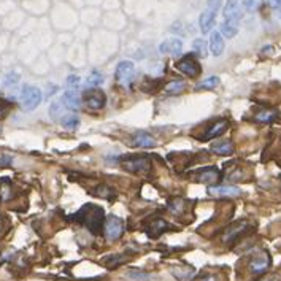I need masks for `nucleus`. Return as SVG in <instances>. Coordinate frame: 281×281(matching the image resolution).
Listing matches in <instances>:
<instances>
[{
	"instance_id": "nucleus-3",
	"label": "nucleus",
	"mask_w": 281,
	"mask_h": 281,
	"mask_svg": "<svg viewBox=\"0 0 281 281\" xmlns=\"http://www.w3.org/2000/svg\"><path fill=\"white\" fill-rule=\"evenodd\" d=\"M121 165L130 173H146L151 168V162L146 156H127L121 159Z\"/></svg>"
},
{
	"instance_id": "nucleus-7",
	"label": "nucleus",
	"mask_w": 281,
	"mask_h": 281,
	"mask_svg": "<svg viewBox=\"0 0 281 281\" xmlns=\"http://www.w3.org/2000/svg\"><path fill=\"white\" fill-rule=\"evenodd\" d=\"M83 102L89 110H102L107 104V96L102 89H87L83 92Z\"/></svg>"
},
{
	"instance_id": "nucleus-25",
	"label": "nucleus",
	"mask_w": 281,
	"mask_h": 281,
	"mask_svg": "<svg viewBox=\"0 0 281 281\" xmlns=\"http://www.w3.org/2000/svg\"><path fill=\"white\" fill-rule=\"evenodd\" d=\"M193 49H194V54L199 57H207L208 56V45L204 38H196L193 42Z\"/></svg>"
},
{
	"instance_id": "nucleus-40",
	"label": "nucleus",
	"mask_w": 281,
	"mask_h": 281,
	"mask_svg": "<svg viewBox=\"0 0 281 281\" xmlns=\"http://www.w3.org/2000/svg\"><path fill=\"white\" fill-rule=\"evenodd\" d=\"M259 281H275L273 276H265V278H260Z\"/></svg>"
},
{
	"instance_id": "nucleus-24",
	"label": "nucleus",
	"mask_w": 281,
	"mask_h": 281,
	"mask_svg": "<svg viewBox=\"0 0 281 281\" xmlns=\"http://www.w3.org/2000/svg\"><path fill=\"white\" fill-rule=\"evenodd\" d=\"M65 115V108L61 102H53L51 107H49V116H51L53 121L59 123L62 119V116Z\"/></svg>"
},
{
	"instance_id": "nucleus-13",
	"label": "nucleus",
	"mask_w": 281,
	"mask_h": 281,
	"mask_svg": "<svg viewBox=\"0 0 281 281\" xmlns=\"http://www.w3.org/2000/svg\"><path fill=\"white\" fill-rule=\"evenodd\" d=\"M132 145L148 149V148H154L157 145V142L151 134L145 132V130H137V132L132 135Z\"/></svg>"
},
{
	"instance_id": "nucleus-17",
	"label": "nucleus",
	"mask_w": 281,
	"mask_h": 281,
	"mask_svg": "<svg viewBox=\"0 0 281 281\" xmlns=\"http://www.w3.org/2000/svg\"><path fill=\"white\" fill-rule=\"evenodd\" d=\"M208 193L215 197H237L242 194V191L235 186H212L208 189Z\"/></svg>"
},
{
	"instance_id": "nucleus-28",
	"label": "nucleus",
	"mask_w": 281,
	"mask_h": 281,
	"mask_svg": "<svg viewBox=\"0 0 281 281\" xmlns=\"http://www.w3.org/2000/svg\"><path fill=\"white\" fill-rule=\"evenodd\" d=\"M219 78L218 76H210V78H207V79H204L202 83H199L197 86H196V89L197 91H207V89H215L216 86H219Z\"/></svg>"
},
{
	"instance_id": "nucleus-19",
	"label": "nucleus",
	"mask_w": 281,
	"mask_h": 281,
	"mask_svg": "<svg viewBox=\"0 0 281 281\" xmlns=\"http://www.w3.org/2000/svg\"><path fill=\"white\" fill-rule=\"evenodd\" d=\"M165 230H168V224L165 223L164 219H154L151 224H149L148 227H146V232H148V235L149 237H153V238H157V237H160L162 235Z\"/></svg>"
},
{
	"instance_id": "nucleus-14",
	"label": "nucleus",
	"mask_w": 281,
	"mask_h": 281,
	"mask_svg": "<svg viewBox=\"0 0 281 281\" xmlns=\"http://www.w3.org/2000/svg\"><path fill=\"white\" fill-rule=\"evenodd\" d=\"M242 16H243L242 8H240V4L237 0H227V4L224 7V21L238 23Z\"/></svg>"
},
{
	"instance_id": "nucleus-35",
	"label": "nucleus",
	"mask_w": 281,
	"mask_h": 281,
	"mask_svg": "<svg viewBox=\"0 0 281 281\" xmlns=\"http://www.w3.org/2000/svg\"><path fill=\"white\" fill-rule=\"evenodd\" d=\"M170 31H172L173 34H179V35H184L186 34V31H184V26L179 23V21H176V23H173V26L170 27Z\"/></svg>"
},
{
	"instance_id": "nucleus-27",
	"label": "nucleus",
	"mask_w": 281,
	"mask_h": 281,
	"mask_svg": "<svg viewBox=\"0 0 281 281\" xmlns=\"http://www.w3.org/2000/svg\"><path fill=\"white\" fill-rule=\"evenodd\" d=\"M59 123H61L62 127H65V129H76L79 126V118L73 113H65Z\"/></svg>"
},
{
	"instance_id": "nucleus-9",
	"label": "nucleus",
	"mask_w": 281,
	"mask_h": 281,
	"mask_svg": "<svg viewBox=\"0 0 281 281\" xmlns=\"http://www.w3.org/2000/svg\"><path fill=\"white\" fill-rule=\"evenodd\" d=\"M59 102H61L68 112H78V110L81 108V97L76 92V89H68V91H65Z\"/></svg>"
},
{
	"instance_id": "nucleus-29",
	"label": "nucleus",
	"mask_w": 281,
	"mask_h": 281,
	"mask_svg": "<svg viewBox=\"0 0 281 281\" xmlns=\"http://www.w3.org/2000/svg\"><path fill=\"white\" fill-rule=\"evenodd\" d=\"M94 194H96L97 197L108 199V200H112V199L116 196L115 191H113L112 188H110V186H107V184H100V186H97L96 191H94Z\"/></svg>"
},
{
	"instance_id": "nucleus-41",
	"label": "nucleus",
	"mask_w": 281,
	"mask_h": 281,
	"mask_svg": "<svg viewBox=\"0 0 281 281\" xmlns=\"http://www.w3.org/2000/svg\"><path fill=\"white\" fill-rule=\"evenodd\" d=\"M278 15H279V19H281V10H279V13H278Z\"/></svg>"
},
{
	"instance_id": "nucleus-5",
	"label": "nucleus",
	"mask_w": 281,
	"mask_h": 281,
	"mask_svg": "<svg viewBox=\"0 0 281 281\" xmlns=\"http://www.w3.org/2000/svg\"><path fill=\"white\" fill-rule=\"evenodd\" d=\"M176 68L189 78H197L200 72H202V67H200L199 61L196 59V54H188L183 59H179L176 62Z\"/></svg>"
},
{
	"instance_id": "nucleus-22",
	"label": "nucleus",
	"mask_w": 281,
	"mask_h": 281,
	"mask_svg": "<svg viewBox=\"0 0 281 281\" xmlns=\"http://www.w3.org/2000/svg\"><path fill=\"white\" fill-rule=\"evenodd\" d=\"M102 83H104V75L100 73L99 70H91V73L86 76L84 86L87 89H94V87H99Z\"/></svg>"
},
{
	"instance_id": "nucleus-8",
	"label": "nucleus",
	"mask_w": 281,
	"mask_h": 281,
	"mask_svg": "<svg viewBox=\"0 0 281 281\" xmlns=\"http://www.w3.org/2000/svg\"><path fill=\"white\" fill-rule=\"evenodd\" d=\"M191 176L199 183L213 184L221 178V172L216 167H204V168H199V170H196V172H193Z\"/></svg>"
},
{
	"instance_id": "nucleus-16",
	"label": "nucleus",
	"mask_w": 281,
	"mask_h": 281,
	"mask_svg": "<svg viewBox=\"0 0 281 281\" xmlns=\"http://www.w3.org/2000/svg\"><path fill=\"white\" fill-rule=\"evenodd\" d=\"M224 37L221 35V32L212 31V34H210V51H212V54L215 57H219L224 53Z\"/></svg>"
},
{
	"instance_id": "nucleus-2",
	"label": "nucleus",
	"mask_w": 281,
	"mask_h": 281,
	"mask_svg": "<svg viewBox=\"0 0 281 281\" xmlns=\"http://www.w3.org/2000/svg\"><path fill=\"white\" fill-rule=\"evenodd\" d=\"M42 91L37 86H24L21 89V94H19V102H21V107L26 110V112H31V110H35L40 104H42Z\"/></svg>"
},
{
	"instance_id": "nucleus-21",
	"label": "nucleus",
	"mask_w": 281,
	"mask_h": 281,
	"mask_svg": "<svg viewBox=\"0 0 281 281\" xmlns=\"http://www.w3.org/2000/svg\"><path fill=\"white\" fill-rule=\"evenodd\" d=\"M254 118H256V121H259V123L270 124V123H273V121H276V119H278V113L275 112V110H259Z\"/></svg>"
},
{
	"instance_id": "nucleus-4",
	"label": "nucleus",
	"mask_w": 281,
	"mask_h": 281,
	"mask_svg": "<svg viewBox=\"0 0 281 281\" xmlns=\"http://www.w3.org/2000/svg\"><path fill=\"white\" fill-rule=\"evenodd\" d=\"M124 232V223L121 218H118L115 215L105 216L104 223V235L107 240H118Z\"/></svg>"
},
{
	"instance_id": "nucleus-11",
	"label": "nucleus",
	"mask_w": 281,
	"mask_h": 281,
	"mask_svg": "<svg viewBox=\"0 0 281 281\" xmlns=\"http://www.w3.org/2000/svg\"><path fill=\"white\" fill-rule=\"evenodd\" d=\"M246 229H248V224L245 223V221H240V223H235L232 226H229L226 230H224V234H223V242L224 243H230V242H235V240L246 232Z\"/></svg>"
},
{
	"instance_id": "nucleus-31",
	"label": "nucleus",
	"mask_w": 281,
	"mask_h": 281,
	"mask_svg": "<svg viewBox=\"0 0 281 281\" xmlns=\"http://www.w3.org/2000/svg\"><path fill=\"white\" fill-rule=\"evenodd\" d=\"M19 83V73H16V72H10V73H7L5 75V78H4V84L5 86H15V84H18Z\"/></svg>"
},
{
	"instance_id": "nucleus-20",
	"label": "nucleus",
	"mask_w": 281,
	"mask_h": 281,
	"mask_svg": "<svg viewBox=\"0 0 281 281\" xmlns=\"http://www.w3.org/2000/svg\"><path fill=\"white\" fill-rule=\"evenodd\" d=\"M212 153L221 154V156H229L234 153V143L229 142V140H221L212 145Z\"/></svg>"
},
{
	"instance_id": "nucleus-30",
	"label": "nucleus",
	"mask_w": 281,
	"mask_h": 281,
	"mask_svg": "<svg viewBox=\"0 0 281 281\" xmlns=\"http://www.w3.org/2000/svg\"><path fill=\"white\" fill-rule=\"evenodd\" d=\"M12 196V184L8 179H2L0 181V200H8Z\"/></svg>"
},
{
	"instance_id": "nucleus-12",
	"label": "nucleus",
	"mask_w": 281,
	"mask_h": 281,
	"mask_svg": "<svg viewBox=\"0 0 281 281\" xmlns=\"http://www.w3.org/2000/svg\"><path fill=\"white\" fill-rule=\"evenodd\" d=\"M229 127V123H227V119H219V121H216L215 124H212L208 129H207V132L200 137V140H204V142H207V140H213V138H218L223 135L226 130Z\"/></svg>"
},
{
	"instance_id": "nucleus-33",
	"label": "nucleus",
	"mask_w": 281,
	"mask_h": 281,
	"mask_svg": "<svg viewBox=\"0 0 281 281\" xmlns=\"http://www.w3.org/2000/svg\"><path fill=\"white\" fill-rule=\"evenodd\" d=\"M243 7L248 12H256L260 7V0H243Z\"/></svg>"
},
{
	"instance_id": "nucleus-6",
	"label": "nucleus",
	"mask_w": 281,
	"mask_h": 281,
	"mask_svg": "<svg viewBox=\"0 0 281 281\" xmlns=\"http://www.w3.org/2000/svg\"><path fill=\"white\" fill-rule=\"evenodd\" d=\"M115 78H116V81L119 84L129 86L135 78V64L130 62V61H121L116 65Z\"/></svg>"
},
{
	"instance_id": "nucleus-32",
	"label": "nucleus",
	"mask_w": 281,
	"mask_h": 281,
	"mask_svg": "<svg viewBox=\"0 0 281 281\" xmlns=\"http://www.w3.org/2000/svg\"><path fill=\"white\" fill-rule=\"evenodd\" d=\"M12 104L8 102V100H5V99H0V119H4V118H7L8 116V113H10V110H12Z\"/></svg>"
},
{
	"instance_id": "nucleus-15",
	"label": "nucleus",
	"mask_w": 281,
	"mask_h": 281,
	"mask_svg": "<svg viewBox=\"0 0 281 281\" xmlns=\"http://www.w3.org/2000/svg\"><path fill=\"white\" fill-rule=\"evenodd\" d=\"M216 21V13L212 10H205V12L200 15L199 18V26H200V32L202 34H210L215 27Z\"/></svg>"
},
{
	"instance_id": "nucleus-1",
	"label": "nucleus",
	"mask_w": 281,
	"mask_h": 281,
	"mask_svg": "<svg viewBox=\"0 0 281 281\" xmlns=\"http://www.w3.org/2000/svg\"><path fill=\"white\" fill-rule=\"evenodd\" d=\"M73 218L78 223H81L86 229H89V232H92L96 235L102 232L105 223V213L100 207L94 204H86L78 213H75Z\"/></svg>"
},
{
	"instance_id": "nucleus-18",
	"label": "nucleus",
	"mask_w": 281,
	"mask_h": 281,
	"mask_svg": "<svg viewBox=\"0 0 281 281\" xmlns=\"http://www.w3.org/2000/svg\"><path fill=\"white\" fill-rule=\"evenodd\" d=\"M160 53H170L172 56H178L183 53V42L179 38H170L159 46Z\"/></svg>"
},
{
	"instance_id": "nucleus-37",
	"label": "nucleus",
	"mask_w": 281,
	"mask_h": 281,
	"mask_svg": "<svg viewBox=\"0 0 281 281\" xmlns=\"http://www.w3.org/2000/svg\"><path fill=\"white\" fill-rule=\"evenodd\" d=\"M12 157H10V156H5V154H2V156H0V167H5V165H10V164H12Z\"/></svg>"
},
{
	"instance_id": "nucleus-23",
	"label": "nucleus",
	"mask_w": 281,
	"mask_h": 281,
	"mask_svg": "<svg viewBox=\"0 0 281 281\" xmlns=\"http://www.w3.org/2000/svg\"><path fill=\"white\" fill-rule=\"evenodd\" d=\"M221 35L224 38H234L238 34V23H232V21H224L221 24Z\"/></svg>"
},
{
	"instance_id": "nucleus-26",
	"label": "nucleus",
	"mask_w": 281,
	"mask_h": 281,
	"mask_svg": "<svg viewBox=\"0 0 281 281\" xmlns=\"http://www.w3.org/2000/svg\"><path fill=\"white\" fill-rule=\"evenodd\" d=\"M184 89H186V83L181 81V79H176V81H170L165 86V92L172 94V96H176V94H181Z\"/></svg>"
},
{
	"instance_id": "nucleus-10",
	"label": "nucleus",
	"mask_w": 281,
	"mask_h": 281,
	"mask_svg": "<svg viewBox=\"0 0 281 281\" xmlns=\"http://www.w3.org/2000/svg\"><path fill=\"white\" fill-rule=\"evenodd\" d=\"M270 264H272V259H270V256L265 253H259L256 254L253 259H251V262H249V270L253 273H264L268 270Z\"/></svg>"
},
{
	"instance_id": "nucleus-36",
	"label": "nucleus",
	"mask_w": 281,
	"mask_h": 281,
	"mask_svg": "<svg viewBox=\"0 0 281 281\" xmlns=\"http://www.w3.org/2000/svg\"><path fill=\"white\" fill-rule=\"evenodd\" d=\"M67 84H68L70 89H76L78 84H79V76H76V75H70V76L67 78Z\"/></svg>"
},
{
	"instance_id": "nucleus-39",
	"label": "nucleus",
	"mask_w": 281,
	"mask_h": 281,
	"mask_svg": "<svg viewBox=\"0 0 281 281\" xmlns=\"http://www.w3.org/2000/svg\"><path fill=\"white\" fill-rule=\"evenodd\" d=\"M199 281H216L215 276H204V278H200Z\"/></svg>"
},
{
	"instance_id": "nucleus-34",
	"label": "nucleus",
	"mask_w": 281,
	"mask_h": 281,
	"mask_svg": "<svg viewBox=\"0 0 281 281\" xmlns=\"http://www.w3.org/2000/svg\"><path fill=\"white\" fill-rule=\"evenodd\" d=\"M221 5H223V0H207L208 10H212V12H215V13L221 8Z\"/></svg>"
},
{
	"instance_id": "nucleus-38",
	"label": "nucleus",
	"mask_w": 281,
	"mask_h": 281,
	"mask_svg": "<svg viewBox=\"0 0 281 281\" xmlns=\"http://www.w3.org/2000/svg\"><path fill=\"white\" fill-rule=\"evenodd\" d=\"M268 5L272 7V8L281 10V0H268Z\"/></svg>"
}]
</instances>
